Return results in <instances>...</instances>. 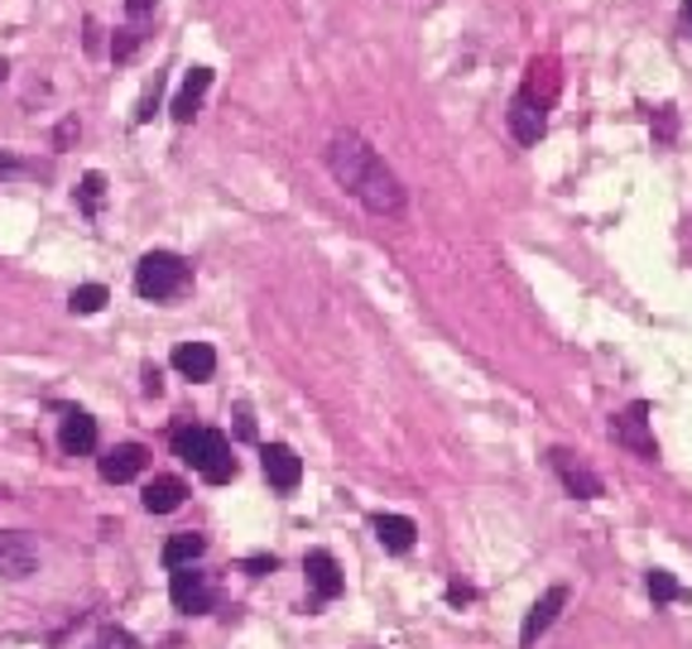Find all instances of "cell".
I'll use <instances>...</instances> for the list:
<instances>
[{
	"instance_id": "1",
	"label": "cell",
	"mask_w": 692,
	"mask_h": 649,
	"mask_svg": "<svg viewBox=\"0 0 692 649\" xmlns=\"http://www.w3.org/2000/svg\"><path fill=\"white\" fill-rule=\"evenodd\" d=\"M327 169L366 212H376V217H399V212H404V183L394 179V169L385 164L356 130H337V136H332Z\"/></svg>"
},
{
	"instance_id": "2",
	"label": "cell",
	"mask_w": 692,
	"mask_h": 649,
	"mask_svg": "<svg viewBox=\"0 0 692 649\" xmlns=\"http://www.w3.org/2000/svg\"><path fill=\"white\" fill-rule=\"evenodd\" d=\"M173 453H179L212 486H226L236 476L231 443H226L217 429H179V433H173Z\"/></svg>"
},
{
	"instance_id": "3",
	"label": "cell",
	"mask_w": 692,
	"mask_h": 649,
	"mask_svg": "<svg viewBox=\"0 0 692 649\" xmlns=\"http://www.w3.org/2000/svg\"><path fill=\"white\" fill-rule=\"evenodd\" d=\"M188 284H193L188 260H179L173 250H150V256H144V260L136 264V294H140V299H150V303L179 299Z\"/></svg>"
},
{
	"instance_id": "4",
	"label": "cell",
	"mask_w": 692,
	"mask_h": 649,
	"mask_svg": "<svg viewBox=\"0 0 692 649\" xmlns=\"http://www.w3.org/2000/svg\"><path fill=\"white\" fill-rule=\"evenodd\" d=\"M610 439L620 447H630V453H640L645 462L659 457V443H655V433H649V404H630L620 419H610Z\"/></svg>"
},
{
	"instance_id": "5",
	"label": "cell",
	"mask_w": 692,
	"mask_h": 649,
	"mask_svg": "<svg viewBox=\"0 0 692 649\" xmlns=\"http://www.w3.org/2000/svg\"><path fill=\"white\" fill-rule=\"evenodd\" d=\"M169 597H173L179 612L203 616V612H212V582H207V573H193V567H173Z\"/></svg>"
},
{
	"instance_id": "6",
	"label": "cell",
	"mask_w": 692,
	"mask_h": 649,
	"mask_svg": "<svg viewBox=\"0 0 692 649\" xmlns=\"http://www.w3.org/2000/svg\"><path fill=\"white\" fill-rule=\"evenodd\" d=\"M549 462H553V472L563 476V486H567V491L577 496V500H596V496H602V476H596L592 467H582V462L572 457L567 447H553Z\"/></svg>"
},
{
	"instance_id": "7",
	"label": "cell",
	"mask_w": 692,
	"mask_h": 649,
	"mask_svg": "<svg viewBox=\"0 0 692 649\" xmlns=\"http://www.w3.org/2000/svg\"><path fill=\"white\" fill-rule=\"evenodd\" d=\"M563 606H567V587H549V592H543V597H539L534 606H529L525 626H519V645H525V649H534V645H539V635L553 626Z\"/></svg>"
},
{
	"instance_id": "8",
	"label": "cell",
	"mask_w": 692,
	"mask_h": 649,
	"mask_svg": "<svg viewBox=\"0 0 692 649\" xmlns=\"http://www.w3.org/2000/svg\"><path fill=\"white\" fill-rule=\"evenodd\" d=\"M303 573H309V587H313V597L317 602H337L342 597V567H337V559H332L327 549H313L309 559H303Z\"/></svg>"
},
{
	"instance_id": "9",
	"label": "cell",
	"mask_w": 692,
	"mask_h": 649,
	"mask_svg": "<svg viewBox=\"0 0 692 649\" xmlns=\"http://www.w3.org/2000/svg\"><path fill=\"white\" fill-rule=\"evenodd\" d=\"M260 462H264V476H270V486H274V491H294V486L303 482V462H299L294 447L270 443V447L260 453Z\"/></svg>"
},
{
	"instance_id": "10",
	"label": "cell",
	"mask_w": 692,
	"mask_h": 649,
	"mask_svg": "<svg viewBox=\"0 0 692 649\" xmlns=\"http://www.w3.org/2000/svg\"><path fill=\"white\" fill-rule=\"evenodd\" d=\"M39 567V549L30 544V539L24 534H6V529H0V577H30Z\"/></svg>"
},
{
	"instance_id": "11",
	"label": "cell",
	"mask_w": 692,
	"mask_h": 649,
	"mask_svg": "<svg viewBox=\"0 0 692 649\" xmlns=\"http://www.w3.org/2000/svg\"><path fill=\"white\" fill-rule=\"evenodd\" d=\"M173 370L188 380H212L217 376V351H212L207 342H179V347H173Z\"/></svg>"
},
{
	"instance_id": "12",
	"label": "cell",
	"mask_w": 692,
	"mask_h": 649,
	"mask_svg": "<svg viewBox=\"0 0 692 649\" xmlns=\"http://www.w3.org/2000/svg\"><path fill=\"white\" fill-rule=\"evenodd\" d=\"M144 462H150V453H144L140 443H121V447H111V453L101 457V476L106 482H136V476L144 472Z\"/></svg>"
},
{
	"instance_id": "13",
	"label": "cell",
	"mask_w": 692,
	"mask_h": 649,
	"mask_svg": "<svg viewBox=\"0 0 692 649\" xmlns=\"http://www.w3.org/2000/svg\"><path fill=\"white\" fill-rule=\"evenodd\" d=\"M58 447H63L68 457H87L91 447H97V419H91V414H77V409H73V414L63 419V429H58Z\"/></svg>"
},
{
	"instance_id": "14",
	"label": "cell",
	"mask_w": 692,
	"mask_h": 649,
	"mask_svg": "<svg viewBox=\"0 0 692 649\" xmlns=\"http://www.w3.org/2000/svg\"><path fill=\"white\" fill-rule=\"evenodd\" d=\"M505 121H510V136L519 144H534L543 136V106H534L525 91H519V97L510 101V111H505Z\"/></svg>"
},
{
	"instance_id": "15",
	"label": "cell",
	"mask_w": 692,
	"mask_h": 649,
	"mask_svg": "<svg viewBox=\"0 0 692 649\" xmlns=\"http://www.w3.org/2000/svg\"><path fill=\"white\" fill-rule=\"evenodd\" d=\"M370 529H376V539L390 553H409L414 549V520H409V515H376V520H370Z\"/></svg>"
},
{
	"instance_id": "16",
	"label": "cell",
	"mask_w": 692,
	"mask_h": 649,
	"mask_svg": "<svg viewBox=\"0 0 692 649\" xmlns=\"http://www.w3.org/2000/svg\"><path fill=\"white\" fill-rule=\"evenodd\" d=\"M183 496H188V486H183L179 476H154V482L144 486V510H150V515H173L183 506Z\"/></svg>"
},
{
	"instance_id": "17",
	"label": "cell",
	"mask_w": 692,
	"mask_h": 649,
	"mask_svg": "<svg viewBox=\"0 0 692 649\" xmlns=\"http://www.w3.org/2000/svg\"><path fill=\"white\" fill-rule=\"evenodd\" d=\"M207 87H212V68H193L188 83H183V91H179V97H173V106H169L173 121H193V116H197V101H203Z\"/></svg>"
},
{
	"instance_id": "18",
	"label": "cell",
	"mask_w": 692,
	"mask_h": 649,
	"mask_svg": "<svg viewBox=\"0 0 692 649\" xmlns=\"http://www.w3.org/2000/svg\"><path fill=\"white\" fill-rule=\"evenodd\" d=\"M203 549H207L203 534H173L164 544V567H193L203 559Z\"/></svg>"
},
{
	"instance_id": "19",
	"label": "cell",
	"mask_w": 692,
	"mask_h": 649,
	"mask_svg": "<svg viewBox=\"0 0 692 649\" xmlns=\"http://www.w3.org/2000/svg\"><path fill=\"white\" fill-rule=\"evenodd\" d=\"M101 203H106V179L101 174H87L83 183H77V207H83L87 217H97Z\"/></svg>"
},
{
	"instance_id": "20",
	"label": "cell",
	"mask_w": 692,
	"mask_h": 649,
	"mask_svg": "<svg viewBox=\"0 0 692 649\" xmlns=\"http://www.w3.org/2000/svg\"><path fill=\"white\" fill-rule=\"evenodd\" d=\"M68 309H73V313H83V317L101 313V309H106V289H101V284H83V289H73Z\"/></svg>"
},
{
	"instance_id": "21",
	"label": "cell",
	"mask_w": 692,
	"mask_h": 649,
	"mask_svg": "<svg viewBox=\"0 0 692 649\" xmlns=\"http://www.w3.org/2000/svg\"><path fill=\"white\" fill-rule=\"evenodd\" d=\"M649 597H655V602H678V597H683V587L673 582V573L655 567V573H649Z\"/></svg>"
},
{
	"instance_id": "22",
	"label": "cell",
	"mask_w": 692,
	"mask_h": 649,
	"mask_svg": "<svg viewBox=\"0 0 692 649\" xmlns=\"http://www.w3.org/2000/svg\"><path fill=\"white\" fill-rule=\"evenodd\" d=\"M447 602H452V606H467V602H472V587H462V582H452V587H447Z\"/></svg>"
},
{
	"instance_id": "23",
	"label": "cell",
	"mask_w": 692,
	"mask_h": 649,
	"mask_svg": "<svg viewBox=\"0 0 692 649\" xmlns=\"http://www.w3.org/2000/svg\"><path fill=\"white\" fill-rule=\"evenodd\" d=\"M246 567H250V577H260V573H274V553H270V559H264V553H260V559H250Z\"/></svg>"
},
{
	"instance_id": "24",
	"label": "cell",
	"mask_w": 692,
	"mask_h": 649,
	"mask_svg": "<svg viewBox=\"0 0 692 649\" xmlns=\"http://www.w3.org/2000/svg\"><path fill=\"white\" fill-rule=\"evenodd\" d=\"M126 10H130V15H136V20H144V15H150V10H154V0H126Z\"/></svg>"
},
{
	"instance_id": "25",
	"label": "cell",
	"mask_w": 692,
	"mask_h": 649,
	"mask_svg": "<svg viewBox=\"0 0 692 649\" xmlns=\"http://www.w3.org/2000/svg\"><path fill=\"white\" fill-rule=\"evenodd\" d=\"M6 174H20V164L10 154H0V179H6Z\"/></svg>"
},
{
	"instance_id": "26",
	"label": "cell",
	"mask_w": 692,
	"mask_h": 649,
	"mask_svg": "<svg viewBox=\"0 0 692 649\" xmlns=\"http://www.w3.org/2000/svg\"><path fill=\"white\" fill-rule=\"evenodd\" d=\"M683 24L692 30V0H683Z\"/></svg>"
},
{
	"instance_id": "27",
	"label": "cell",
	"mask_w": 692,
	"mask_h": 649,
	"mask_svg": "<svg viewBox=\"0 0 692 649\" xmlns=\"http://www.w3.org/2000/svg\"><path fill=\"white\" fill-rule=\"evenodd\" d=\"M6 77H10V63H6V58H0V83H6Z\"/></svg>"
}]
</instances>
